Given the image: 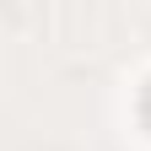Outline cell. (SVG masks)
Masks as SVG:
<instances>
[{
	"instance_id": "cell-1",
	"label": "cell",
	"mask_w": 151,
	"mask_h": 151,
	"mask_svg": "<svg viewBox=\"0 0 151 151\" xmlns=\"http://www.w3.org/2000/svg\"><path fill=\"white\" fill-rule=\"evenodd\" d=\"M140 124L151 129V81H146V92H140Z\"/></svg>"
}]
</instances>
